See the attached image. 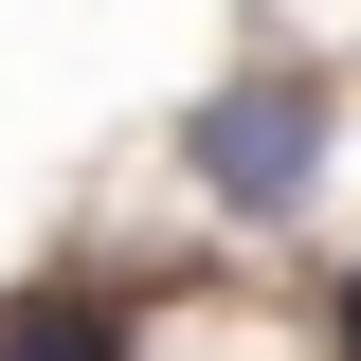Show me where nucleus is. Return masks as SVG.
Listing matches in <instances>:
<instances>
[{"label": "nucleus", "instance_id": "1", "mask_svg": "<svg viewBox=\"0 0 361 361\" xmlns=\"http://www.w3.org/2000/svg\"><path fill=\"white\" fill-rule=\"evenodd\" d=\"M180 145H199V180H217L235 217H289V199L325 180V109H307L289 73H253V90H217V109H199Z\"/></svg>", "mask_w": 361, "mask_h": 361}, {"label": "nucleus", "instance_id": "2", "mask_svg": "<svg viewBox=\"0 0 361 361\" xmlns=\"http://www.w3.org/2000/svg\"><path fill=\"white\" fill-rule=\"evenodd\" d=\"M0 361H127V289H90V271L0 289Z\"/></svg>", "mask_w": 361, "mask_h": 361}]
</instances>
